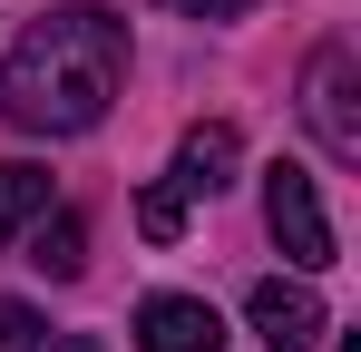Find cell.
Listing matches in <instances>:
<instances>
[{"label": "cell", "instance_id": "obj_7", "mask_svg": "<svg viewBox=\"0 0 361 352\" xmlns=\"http://www.w3.org/2000/svg\"><path fill=\"white\" fill-rule=\"evenodd\" d=\"M20 235H30V264H39L49 284H68V274L88 264V225H78L68 206H59V216H30V225H20Z\"/></svg>", "mask_w": 361, "mask_h": 352}, {"label": "cell", "instance_id": "obj_12", "mask_svg": "<svg viewBox=\"0 0 361 352\" xmlns=\"http://www.w3.org/2000/svg\"><path fill=\"white\" fill-rule=\"evenodd\" d=\"M49 352H98V343H88V333H68V343H49Z\"/></svg>", "mask_w": 361, "mask_h": 352}, {"label": "cell", "instance_id": "obj_6", "mask_svg": "<svg viewBox=\"0 0 361 352\" xmlns=\"http://www.w3.org/2000/svg\"><path fill=\"white\" fill-rule=\"evenodd\" d=\"M235 167H244V137L225 127V117H205V127H185V137H176V186H185V196L235 186Z\"/></svg>", "mask_w": 361, "mask_h": 352}, {"label": "cell", "instance_id": "obj_11", "mask_svg": "<svg viewBox=\"0 0 361 352\" xmlns=\"http://www.w3.org/2000/svg\"><path fill=\"white\" fill-rule=\"evenodd\" d=\"M166 10H176V20H244L254 0H166Z\"/></svg>", "mask_w": 361, "mask_h": 352}, {"label": "cell", "instance_id": "obj_2", "mask_svg": "<svg viewBox=\"0 0 361 352\" xmlns=\"http://www.w3.org/2000/svg\"><path fill=\"white\" fill-rule=\"evenodd\" d=\"M361 59L342 49V40H322V49L302 59V127L322 137V157L332 167H361Z\"/></svg>", "mask_w": 361, "mask_h": 352}, {"label": "cell", "instance_id": "obj_1", "mask_svg": "<svg viewBox=\"0 0 361 352\" xmlns=\"http://www.w3.org/2000/svg\"><path fill=\"white\" fill-rule=\"evenodd\" d=\"M118 78H127V20L98 0H68L20 30V49L0 69V117L20 137H88L118 108Z\"/></svg>", "mask_w": 361, "mask_h": 352}, {"label": "cell", "instance_id": "obj_5", "mask_svg": "<svg viewBox=\"0 0 361 352\" xmlns=\"http://www.w3.org/2000/svg\"><path fill=\"white\" fill-rule=\"evenodd\" d=\"M137 352H225V313L205 293H147L137 303Z\"/></svg>", "mask_w": 361, "mask_h": 352}, {"label": "cell", "instance_id": "obj_9", "mask_svg": "<svg viewBox=\"0 0 361 352\" xmlns=\"http://www.w3.org/2000/svg\"><path fill=\"white\" fill-rule=\"evenodd\" d=\"M137 235H147V245H176L185 235V186L176 176H157V186L137 196Z\"/></svg>", "mask_w": 361, "mask_h": 352}, {"label": "cell", "instance_id": "obj_4", "mask_svg": "<svg viewBox=\"0 0 361 352\" xmlns=\"http://www.w3.org/2000/svg\"><path fill=\"white\" fill-rule=\"evenodd\" d=\"M244 323H254V343L264 352H312L332 323H322V293L312 284H283V274H264V284L244 293Z\"/></svg>", "mask_w": 361, "mask_h": 352}, {"label": "cell", "instance_id": "obj_3", "mask_svg": "<svg viewBox=\"0 0 361 352\" xmlns=\"http://www.w3.org/2000/svg\"><path fill=\"white\" fill-rule=\"evenodd\" d=\"M264 225H274V245L293 254L302 274L342 264V245H332V216H322V186H312V167H293V157H274V167H264Z\"/></svg>", "mask_w": 361, "mask_h": 352}, {"label": "cell", "instance_id": "obj_10", "mask_svg": "<svg viewBox=\"0 0 361 352\" xmlns=\"http://www.w3.org/2000/svg\"><path fill=\"white\" fill-rule=\"evenodd\" d=\"M39 343H49V323L30 303H0V352H39Z\"/></svg>", "mask_w": 361, "mask_h": 352}, {"label": "cell", "instance_id": "obj_8", "mask_svg": "<svg viewBox=\"0 0 361 352\" xmlns=\"http://www.w3.org/2000/svg\"><path fill=\"white\" fill-rule=\"evenodd\" d=\"M30 216H49V167H20V157H0V245H20Z\"/></svg>", "mask_w": 361, "mask_h": 352}]
</instances>
